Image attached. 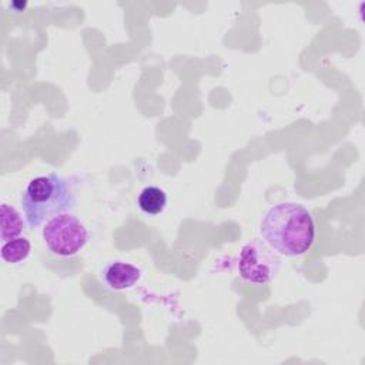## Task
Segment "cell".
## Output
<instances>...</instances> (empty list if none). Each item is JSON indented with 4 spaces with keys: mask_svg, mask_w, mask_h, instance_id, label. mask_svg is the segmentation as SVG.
I'll use <instances>...</instances> for the list:
<instances>
[{
    "mask_svg": "<svg viewBox=\"0 0 365 365\" xmlns=\"http://www.w3.org/2000/svg\"><path fill=\"white\" fill-rule=\"evenodd\" d=\"M259 232L274 251L285 257L305 254L315 238L309 211L297 202H279L271 207L261 221Z\"/></svg>",
    "mask_w": 365,
    "mask_h": 365,
    "instance_id": "obj_1",
    "label": "cell"
},
{
    "mask_svg": "<svg viewBox=\"0 0 365 365\" xmlns=\"http://www.w3.org/2000/svg\"><path fill=\"white\" fill-rule=\"evenodd\" d=\"M20 201L26 221L31 228L70 211L76 204L68 181L54 173L33 178L23 191Z\"/></svg>",
    "mask_w": 365,
    "mask_h": 365,
    "instance_id": "obj_2",
    "label": "cell"
},
{
    "mask_svg": "<svg viewBox=\"0 0 365 365\" xmlns=\"http://www.w3.org/2000/svg\"><path fill=\"white\" fill-rule=\"evenodd\" d=\"M90 238L87 227L71 214H60L48 220L43 228L47 248L60 257L76 255Z\"/></svg>",
    "mask_w": 365,
    "mask_h": 365,
    "instance_id": "obj_3",
    "label": "cell"
},
{
    "mask_svg": "<svg viewBox=\"0 0 365 365\" xmlns=\"http://www.w3.org/2000/svg\"><path fill=\"white\" fill-rule=\"evenodd\" d=\"M279 257L261 240H252L241 248L238 257L240 275L252 284H267L278 272Z\"/></svg>",
    "mask_w": 365,
    "mask_h": 365,
    "instance_id": "obj_4",
    "label": "cell"
},
{
    "mask_svg": "<svg viewBox=\"0 0 365 365\" xmlns=\"http://www.w3.org/2000/svg\"><path fill=\"white\" fill-rule=\"evenodd\" d=\"M104 282L111 289H125L131 288L141 278V271L133 264L115 261L108 264L103 271Z\"/></svg>",
    "mask_w": 365,
    "mask_h": 365,
    "instance_id": "obj_5",
    "label": "cell"
},
{
    "mask_svg": "<svg viewBox=\"0 0 365 365\" xmlns=\"http://www.w3.org/2000/svg\"><path fill=\"white\" fill-rule=\"evenodd\" d=\"M167 205V194L155 185L145 187L138 195V207L143 212L157 215L164 211Z\"/></svg>",
    "mask_w": 365,
    "mask_h": 365,
    "instance_id": "obj_6",
    "label": "cell"
},
{
    "mask_svg": "<svg viewBox=\"0 0 365 365\" xmlns=\"http://www.w3.org/2000/svg\"><path fill=\"white\" fill-rule=\"evenodd\" d=\"M31 252V244L27 238H13L6 241L1 247V258L7 264H19L29 258Z\"/></svg>",
    "mask_w": 365,
    "mask_h": 365,
    "instance_id": "obj_7",
    "label": "cell"
},
{
    "mask_svg": "<svg viewBox=\"0 0 365 365\" xmlns=\"http://www.w3.org/2000/svg\"><path fill=\"white\" fill-rule=\"evenodd\" d=\"M23 230V222L20 214L10 205L1 204V225H0V237L3 242L17 238Z\"/></svg>",
    "mask_w": 365,
    "mask_h": 365,
    "instance_id": "obj_8",
    "label": "cell"
}]
</instances>
